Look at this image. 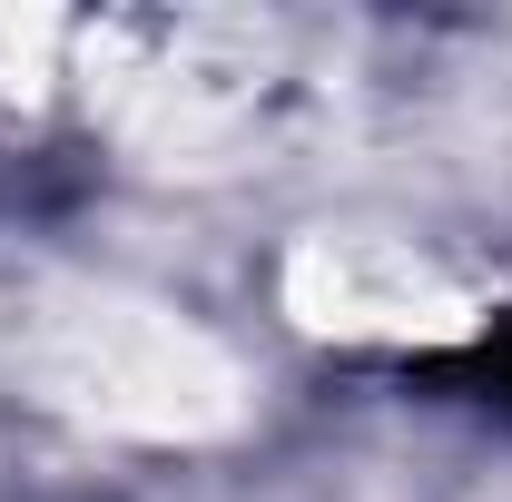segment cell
Segmentation results:
<instances>
[{
	"label": "cell",
	"instance_id": "obj_1",
	"mask_svg": "<svg viewBox=\"0 0 512 502\" xmlns=\"http://www.w3.org/2000/svg\"><path fill=\"white\" fill-rule=\"evenodd\" d=\"M414 384H463V394H483L493 414H512V315H493L463 355H424Z\"/></svg>",
	"mask_w": 512,
	"mask_h": 502
}]
</instances>
